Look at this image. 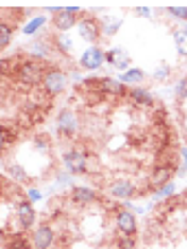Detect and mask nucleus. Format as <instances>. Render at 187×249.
Masks as SVG:
<instances>
[{
	"instance_id": "nucleus-8",
	"label": "nucleus",
	"mask_w": 187,
	"mask_h": 249,
	"mask_svg": "<svg viewBox=\"0 0 187 249\" xmlns=\"http://www.w3.org/2000/svg\"><path fill=\"white\" fill-rule=\"evenodd\" d=\"M77 29H80V36L86 40V42H95L99 40V36H102V27H99V20H95L93 16L88 14H82L80 20H77Z\"/></svg>"
},
{
	"instance_id": "nucleus-6",
	"label": "nucleus",
	"mask_w": 187,
	"mask_h": 249,
	"mask_svg": "<svg viewBox=\"0 0 187 249\" xmlns=\"http://www.w3.org/2000/svg\"><path fill=\"white\" fill-rule=\"evenodd\" d=\"M55 126L62 137H73L75 132L80 130V119H77L73 108H62L55 117Z\"/></svg>"
},
{
	"instance_id": "nucleus-16",
	"label": "nucleus",
	"mask_w": 187,
	"mask_h": 249,
	"mask_svg": "<svg viewBox=\"0 0 187 249\" xmlns=\"http://www.w3.org/2000/svg\"><path fill=\"white\" fill-rule=\"evenodd\" d=\"M128 97H130V102L136 104V106H148V108L154 106V97H152V93L145 90V89H141V86H132V89L128 90Z\"/></svg>"
},
{
	"instance_id": "nucleus-11",
	"label": "nucleus",
	"mask_w": 187,
	"mask_h": 249,
	"mask_svg": "<svg viewBox=\"0 0 187 249\" xmlns=\"http://www.w3.org/2000/svg\"><path fill=\"white\" fill-rule=\"evenodd\" d=\"M103 62H106V51H102L99 47H88L80 57V66L86 71H97Z\"/></svg>"
},
{
	"instance_id": "nucleus-18",
	"label": "nucleus",
	"mask_w": 187,
	"mask_h": 249,
	"mask_svg": "<svg viewBox=\"0 0 187 249\" xmlns=\"http://www.w3.org/2000/svg\"><path fill=\"white\" fill-rule=\"evenodd\" d=\"M7 174H9V179L18 185H24L29 183V172L22 168V163H7Z\"/></svg>"
},
{
	"instance_id": "nucleus-32",
	"label": "nucleus",
	"mask_w": 187,
	"mask_h": 249,
	"mask_svg": "<svg viewBox=\"0 0 187 249\" xmlns=\"http://www.w3.org/2000/svg\"><path fill=\"white\" fill-rule=\"evenodd\" d=\"M27 201L29 203H35V201H42V192L35 188H29L27 190Z\"/></svg>"
},
{
	"instance_id": "nucleus-28",
	"label": "nucleus",
	"mask_w": 187,
	"mask_h": 249,
	"mask_svg": "<svg viewBox=\"0 0 187 249\" xmlns=\"http://www.w3.org/2000/svg\"><path fill=\"white\" fill-rule=\"evenodd\" d=\"M119 57H126L121 49H110V51H106V62H108V64L115 66L119 62Z\"/></svg>"
},
{
	"instance_id": "nucleus-24",
	"label": "nucleus",
	"mask_w": 187,
	"mask_h": 249,
	"mask_svg": "<svg viewBox=\"0 0 187 249\" xmlns=\"http://www.w3.org/2000/svg\"><path fill=\"white\" fill-rule=\"evenodd\" d=\"M14 40V27L9 22H0V49H5Z\"/></svg>"
},
{
	"instance_id": "nucleus-22",
	"label": "nucleus",
	"mask_w": 187,
	"mask_h": 249,
	"mask_svg": "<svg viewBox=\"0 0 187 249\" xmlns=\"http://www.w3.org/2000/svg\"><path fill=\"white\" fill-rule=\"evenodd\" d=\"M44 24H47V18H44V16H35V18H31L27 24H24L22 31H24V36H35Z\"/></svg>"
},
{
	"instance_id": "nucleus-30",
	"label": "nucleus",
	"mask_w": 187,
	"mask_h": 249,
	"mask_svg": "<svg viewBox=\"0 0 187 249\" xmlns=\"http://www.w3.org/2000/svg\"><path fill=\"white\" fill-rule=\"evenodd\" d=\"M168 14H170V16H174V18L187 20V7H170Z\"/></svg>"
},
{
	"instance_id": "nucleus-21",
	"label": "nucleus",
	"mask_w": 187,
	"mask_h": 249,
	"mask_svg": "<svg viewBox=\"0 0 187 249\" xmlns=\"http://www.w3.org/2000/svg\"><path fill=\"white\" fill-rule=\"evenodd\" d=\"M172 38H174V44H176V51L183 57H187V29H174Z\"/></svg>"
},
{
	"instance_id": "nucleus-27",
	"label": "nucleus",
	"mask_w": 187,
	"mask_h": 249,
	"mask_svg": "<svg viewBox=\"0 0 187 249\" xmlns=\"http://www.w3.org/2000/svg\"><path fill=\"white\" fill-rule=\"evenodd\" d=\"M174 93H176V97L181 99V102H185V99H187V77L178 80V84H176V89H174Z\"/></svg>"
},
{
	"instance_id": "nucleus-3",
	"label": "nucleus",
	"mask_w": 187,
	"mask_h": 249,
	"mask_svg": "<svg viewBox=\"0 0 187 249\" xmlns=\"http://www.w3.org/2000/svg\"><path fill=\"white\" fill-rule=\"evenodd\" d=\"M62 165H64V170L68 174H86V172H90L88 155H86L84 150H77V148L66 150L64 155H62Z\"/></svg>"
},
{
	"instance_id": "nucleus-10",
	"label": "nucleus",
	"mask_w": 187,
	"mask_h": 249,
	"mask_svg": "<svg viewBox=\"0 0 187 249\" xmlns=\"http://www.w3.org/2000/svg\"><path fill=\"white\" fill-rule=\"evenodd\" d=\"M174 172H176V168H174V165H165V163L156 165V168L152 170V174H150V188L161 190L163 185L172 183Z\"/></svg>"
},
{
	"instance_id": "nucleus-12",
	"label": "nucleus",
	"mask_w": 187,
	"mask_h": 249,
	"mask_svg": "<svg viewBox=\"0 0 187 249\" xmlns=\"http://www.w3.org/2000/svg\"><path fill=\"white\" fill-rule=\"evenodd\" d=\"M16 218H18V225L22 231H29L33 225H35V218H37V212L33 210V205L29 201H20L18 203V210H16Z\"/></svg>"
},
{
	"instance_id": "nucleus-23",
	"label": "nucleus",
	"mask_w": 187,
	"mask_h": 249,
	"mask_svg": "<svg viewBox=\"0 0 187 249\" xmlns=\"http://www.w3.org/2000/svg\"><path fill=\"white\" fill-rule=\"evenodd\" d=\"M53 44H55V49L62 53V55L73 51V40H70L66 33H55V40H53Z\"/></svg>"
},
{
	"instance_id": "nucleus-26",
	"label": "nucleus",
	"mask_w": 187,
	"mask_h": 249,
	"mask_svg": "<svg viewBox=\"0 0 187 249\" xmlns=\"http://www.w3.org/2000/svg\"><path fill=\"white\" fill-rule=\"evenodd\" d=\"M170 75H172V69H170L168 64H161L159 69H154V75H152V77H154L156 82H165Z\"/></svg>"
},
{
	"instance_id": "nucleus-37",
	"label": "nucleus",
	"mask_w": 187,
	"mask_h": 249,
	"mask_svg": "<svg viewBox=\"0 0 187 249\" xmlns=\"http://www.w3.org/2000/svg\"><path fill=\"white\" fill-rule=\"evenodd\" d=\"M70 75H73V82H82V75H80V73H70Z\"/></svg>"
},
{
	"instance_id": "nucleus-15",
	"label": "nucleus",
	"mask_w": 187,
	"mask_h": 249,
	"mask_svg": "<svg viewBox=\"0 0 187 249\" xmlns=\"http://www.w3.org/2000/svg\"><path fill=\"white\" fill-rule=\"evenodd\" d=\"M99 86H102V95H108V97H126L128 95L126 84H121L119 80H112V77L99 80Z\"/></svg>"
},
{
	"instance_id": "nucleus-17",
	"label": "nucleus",
	"mask_w": 187,
	"mask_h": 249,
	"mask_svg": "<svg viewBox=\"0 0 187 249\" xmlns=\"http://www.w3.org/2000/svg\"><path fill=\"white\" fill-rule=\"evenodd\" d=\"M99 27H102V33L103 36H115V33L121 29V18H117V16H102V20H99Z\"/></svg>"
},
{
	"instance_id": "nucleus-35",
	"label": "nucleus",
	"mask_w": 187,
	"mask_h": 249,
	"mask_svg": "<svg viewBox=\"0 0 187 249\" xmlns=\"http://www.w3.org/2000/svg\"><path fill=\"white\" fill-rule=\"evenodd\" d=\"M128 64H130V57H121V60H119L115 66H117L119 71H128Z\"/></svg>"
},
{
	"instance_id": "nucleus-34",
	"label": "nucleus",
	"mask_w": 187,
	"mask_h": 249,
	"mask_svg": "<svg viewBox=\"0 0 187 249\" xmlns=\"http://www.w3.org/2000/svg\"><path fill=\"white\" fill-rule=\"evenodd\" d=\"M178 155H181V159H183V165L178 168V174H185L187 172V146H183L181 150H178Z\"/></svg>"
},
{
	"instance_id": "nucleus-29",
	"label": "nucleus",
	"mask_w": 187,
	"mask_h": 249,
	"mask_svg": "<svg viewBox=\"0 0 187 249\" xmlns=\"http://www.w3.org/2000/svg\"><path fill=\"white\" fill-rule=\"evenodd\" d=\"M115 249H136V240L135 238H126V236H121V238L115 243Z\"/></svg>"
},
{
	"instance_id": "nucleus-5",
	"label": "nucleus",
	"mask_w": 187,
	"mask_h": 249,
	"mask_svg": "<svg viewBox=\"0 0 187 249\" xmlns=\"http://www.w3.org/2000/svg\"><path fill=\"white\" fill-rule=\"evenodd\" d=\"M84 11H80L77 7H64V9H57L53 16V27L57 33H66L68 29L77 27V16H82Z\"/></svg>"
},
{
	"instance_id": "nucleus-33",
	"label": "nucleus",
	"mask_w": 187,
	"mask_h": 249,
	"mask_svg": "<svg viewBox=\"0 0 187 249\" xmlns=\"http://www.w3.org/2000/svg\"><path fill=\"white\" fill-rule=\"evenodd\" d=\"M57 185H70L73 183V174H64V172H57L55 174Z\"/></svg>"
},
{
	"instance_id": "nucleus-13",
	"label": "nucleus",
	"mask_w": 187,
	"mask_h": 249,
	"mask_svg": "<svg viewBox=\"0 0 187 249\" xmlns=\"http://www.w3.org/2000/svg\"><path fill=\"white\" fill-rule=\"evenodd\" d=\"M70 201H73L75 205H84V207H88V205H93V203H97V201H99V194L95 192V190H90V188L77 185V188L70 190Z\"/></svg>"
},
{
	"instance_id": "nucleus-4",
	"label": "nucleus",
	"mask_w": 187,
	"mask_h": 249,
	"mask_svg": "<svg viewBox=\"0 0 187 249\" xmlns=\"http://www.w3.org/2000/svg\"><path fill=\"white\" fill-rule=\"evenodd\" d=\"M55 243H57V231L51 223H42L33 230V236H31V245L33 249H55Z\"/></svg>"
},
{
	"instance_id": "nucleus-19",
	"label": "nucleus",
	"mask_w": 187,
	"mask_h": 249,
	"mask_svg": "<svg viewBox=\"0 0 187 249\" xmlns=\"http://www.w3.org/2000/svg\"><path fill=\"white\" fill-rule=\"evenodd\" d=\"M145 80V73L141 69H128L123 75H119V82L121 84H141V82Z\"/></svg>"
},
{
	"instance_id": "nucleus-31",
	"label": "nucleus",
	"mask_w": 187,
	"mask_h": 249,
	"mask_svg": "<svg viewBox=\"0 0 187 249\" xmlns=\"http://www.w3.org/2000/svg\"><path fill=\"white\" fill-rule=\"evenodd\" d=\"M174 190H176V188H174V181H172V183H168V185H163V188H161L159 190V192H156V201H161V198H163V196H170V194H174Z\"/></svg>"
},
{
	"instance_id": "nucleus-9",
	"label": "nucleus",
	"mask_w": 187,
	"mask_h": 249,
	"mask_svg": "<svg viewBox=\"0 0 187 249\" xmlns=\"http://www.w3.org/2000/svg\"><path fill=\"white\" fill-rule=\"evenodd\" d=\"M53 40H49V38H35L31 44L27 47V53H29V57L31 60H37V62H47L49 57H51V51H53Z\"/></svg>"
},
{
	"instance_id": "nucleus-2",
	"label": "nucleus",
	"mask_w": 187,
	"mask_h": 249,
	"mask_svg": "<svg viewBox=\"0 0 187 249\" xmlns=\"http://www.w3.org/2000/svg\"><path fill=\"white\" fill-rule=\"evenodd\" d=\"M66 84H68V75H66L62 69L57 66H49L47 73L42 77V90L49 95V97H57L66 90Z\"/></svg>"
},
{
	"instance_id": "nucleus-20",
	"label": "nucleus",
	"mask_w": 187,
	"mask_h": 249,
	"mask_svg": "<svg viewBox=\"0 0 187 249\" xmlns=\"http://www.w3.org/2000/svg\"><path fill=\"white\" fill-rule=\"evenodd\" d=\"M7 249H31V240L27 238L24 231H18V234L9 236V240H7Z\"/></svg>"
},
{
	"instance_id": "nucleus-36",
	"label": "nucleus",
	"mask_w": 187,
	"mask_h": 249,
	"mask_svg": "<svg viewBox=\"0 0 187 249\" xmlns=\"http://www.w3.org/2000/svg\"><path fill=\"white\" fill-rule=\"evenodd\" d=\"M136 14H139V16H152V11L145 9V7H141V9H136Z\"/></svg>"
},
{
	"instance_id": "nucleus-38",
	"label": "nucleus",
	"mask_w": 187,
	"mask_h": 249,
	"mask_svg": "<svg viewBox=\"0 0 187 249\" xmlns=\"http://www.w3.org/2000/svg\"><path fill=\"white\" fill-rule=\"evenodd\" d=\"M0 53H2V49H0ZM0 60H2V57H0Z\"/></svg>"
},
{
	"instance_id": "nucleus-25",
	"label": "nucleus",
	"mask_w": 187,
	"mask_h": 249,
	"mask_svg": "<svg viewBox=\"0 0 187 249\" xmlns=\"http://www.w3.org/2000/svg\"><path fill=\"white\" fill-rule=\"evenodd\" d=\"M16 139V132L14 130H9V128H5V126H0V155L7 150V148L11 146V141Z\"/></svg>"
},
{
	"instance_id": "nucleus-7",
	"label": "nucleus",
	"mask_w": 187,
	"mask_h": 249,
	"mask_svg": "<svg viewBox=\"0 0 187 249\" xmlns=\"http://www.w3.org/2000/svg\"><path fill=\"white\" fill-rule=\"evenodd\" d=\"M115 227L121 236L126 238H135L136 231H139V223H136V216L130 210H119L115 214Z\"/></svg>"
},
{
	"instance_id": "nucleus-1",
	"label": "nucleus",
	"mask_w": 187,
	"mask_h": 249,
	"mask_svg": "<svg viewBox=\"0 0 187 249\" xmlns=\"http://www.w3.org/2000/svg\"><path fill=\"white\" fill-rule=\"evenodd\" d=\"M14 73H16V77H18L20 84L37 86V84H42V77H44V73H47V66H44V62H37V60L27 57V60H22V62L16 64Z\"/></svg>"
},
{
	"instance_id": "nucleus-14",
	"label": "nucleus",
	"mask_w": 187,
	"mask_h": 249,
	"mask_svg": "<svg viewBox=\"0 0 187 249\" xmlns=\"http://www.w3.org/2000/svg\"><path fill=\"white\" fill-rule=\"evenodd\" d=\"M108 192H110L112 198H121V201H126V198L135 196V194H136V188H135V183H132V181L117 179V181H112V183H110Z\"/></svg>"
}]
</instances>
